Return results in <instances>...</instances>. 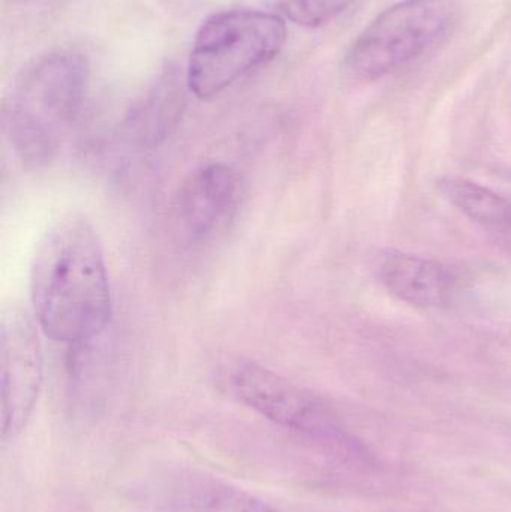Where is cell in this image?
<instances>
[{"label":"cell","instance_id":"4","mask_svg":"<svg viewBox=\"0 0 511 512\" xmlns=\"http://www.w3.org/2000/svg\"><path fill=\"white\" fill-rule=\"evenodd\" d=\"M222 385L231 397L266 420L299 433L344 459L366 462V450L320 397L254 361L225 364Z\"/></svg>","mask_w":511,"mask_h":512},{"label":"cell","instance_id":"11","mask_svg":"<svg viewBox=\"0 0 511 512\" xmlns=\"http://www.w3.org/2000/svg\"><path fill=\"white\" fill-rule=\"evenodd\" d=\"M440 191L468 219L494 233H511V203L473 180L447 177Z\"/></svg>","mask_w":511,"mask_h":512},{"label":"cell","instance_id":"7","mask_svg":"<svg viewBox=\"0 0 511 512\" xmlns=\"http://www.w3.org/2000/svg\"><path fill=\"white\" fill-rule=\"evenodd\" d=\"M152 512H278L257 496L197 471H174L144 490Z\"/></svg>","mask_w":511,"mask_h":512},{"label":"cell","instance_id":"2","mask_svg":"<svg viewBox=\"0 0 511 512\" xmlns=\"http://www.w3.org/2000/svg\"><path fill=\"white\" fill-rule=\"evenodd\" d=\"M89 68L74 53H53L20 75L3 107V126L15 156L30 168L62 149L86 96Z\"/></svg>","mask_w":511,"mask_h":512},{"label":"cell","instance_id":"8","mask_svg":"<svg viewBox=\"0 0 511 512\" xmlns=\"http://www.w3.org/2000/svg\"><path fill=\"white\" fill-rule=\"evenodd\" d=\"M239 177L233 168L210 164L189 174L174 200L180 228L192 240L212 236L236 209Z\"/></svg>","mask_w":511,"mask_h":512},{"label":"cell","instance_id":"6","mask_svg":"<svg viewBox=\"0 0 511 512\" xmlns=\"http://www.w3.org/2000/svg\"><path fill=\"white\" fill-rule=\"evenodd\" d=\"M2 441L17 438L32 417L42 384V349L29 313L17 304L0 316Z\"/></svg>","mask_w":511,"mask_h":512},{"label":"cell","instance_id":"10","mask_svg":"<svg viewBox=\"0 0 511 512\" xmlns=\"http://www.w3.org/2000/svg\"><path fill=\"white\" fill-rule=\"evenodd\" d=\"M185 105V90L176 72H168L129 120V132L141 144L158 143L176 125Z\"/></svg>","mask_w":511,"mask_h":512},{"label":"cell","instance_id":"12","mask_svg":"<svg viewBox=\"0 0 511 512\" xmlns=\"http://www.w3.org/2000/svg\"><path fill=\"white\" fill-rule=\"evenodd\" d=\"M356 0H284L285 14L308 29H318L335 21Z\"/></svg>","mask_w":511,"mask_h":512},{"label":"cell","instance_id":"5","mask_svg":"<svg viewBox=\"0 0 511 512\" xmlns=\"http://www.w3.org/2000/svg\"><path fill=\"white\" fill-rule=\"evenodd\" d=\"M458 21L456 0H401L357 36L345 56V72L359 81L395 74L443 44Z\"/></svg>","mask_w":511,"mask_h":512},{"label":"cell","instance_id":"1","mask_svg":"<svg viewBox=\"0 0 511 512\" xmlns=\"http://www.w3.org/2000/svg\"><path fill=\"white\" fill-rule=\"evenodd\" d=\"M30 300L39 330L51 342L83 345L110 324L107 264L86 216H60L39 240L30 265Z\"/></svg>","mask_w":511,"mask_h":512},{"label":"cell","instance_id":"9","mask_svg":"<svg viewBox=\"0 0 511 512\" xmlns=\"http://www.w3.org/2000/svg\"><path fill=\"white\" fill-rule=\"evenodd\" d=\"M378 279L390 294L417 307L446 306L458 288V279L446 265L399 251L381 256Z\"/></svg>","mask_w":511,"mask_h":512},{"label":"cell","instance_id":"3","mask_svg":"<svg viewBox=\"0 0 511 512\" xmlns=\"http://www.w3.org/2000/svg\"><path fill=\"white\" fill-rule=\"evenodd\" d=\"M287 41L284 18L257 9H230L203 21L189 54L186 86L210 99L272 62Z\"/></svg>","mask_w":511,"mask_h":512}]
</instances>
